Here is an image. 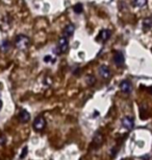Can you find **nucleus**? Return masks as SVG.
I'll return each mask as SVG.
<instances>
[{
	"mask_svg": "<svg viewBox=\"0 0 152 160\" xmlns=\"http://www.w3.org/2000/svg\"><path fill=\"white\" fill-rule=\"evenodd\" d=\"M111 35H112V32L109 31V29H102L100 32H99V39L101 40V42H106L107 40L109 39V37H111Z\"/></svg>",
	"mask_w": 152,
	"mask_h": 160,
	"instance_id": "10",
	"label": "nucleus"
},
{
	"mask_svg": "<svg viewBox=\"0 0 152 160\" xmlns=\"http://www.w3.org/2000/svg\"><path fill=\"white\" fill-rule=\"evenodd\" d=\"M113 59H114V63L118 66V67H121V66L124 65L125 58H124V55L121 52V51H116L114 53Z\"/></svg>",
	"mask_w": 152,
	"mask_h": 160,
	"instance_id": "4",
	"label": "nucleus"
},
{
	"mask_svg": "<svg viewBox=\"0 0 152 160\" xmlns=\"http://www.w3.org/2000/svg\"><path fill=\"white\" fill-rule=\"evenodd\" d=\"M148 0H132V3L136 8H144L147 4Z\"/></svg>",
	"mask_w": 152,
	"mask_h": 160,
	"instance_id": "13",
	"label": "nucleus"
},
{
	"mask_svg": "<svg viewBox=\"0 0 152 160\" xmlns=\"http://www.w3.org/2000/svg\"><path fill=\"white\" fill-rule=\"evenodd\" d=\"M29 44H30V39L25 35H19L15 40V45L20 50H25L26 48H28Z\"/></svg>",
	"mask_w": 152,
	"mask_h": 160,
	"instance_id": "1",
	"label": "nucleus"
},
{
	"mask_svg": "<svg viewBox=\"0 0 152 160\" xmlns=\"http://www.w3.org/2000/svg\"><path fill=\"white\" fill-rule=\"evenodd\" d=\"M86 82H88L89 85H92V84H93V83L95 82L94 77H92V75H90V77H89V78H86Z\"/></svg>",
	"mask_w": 152,
	"mask_h": 160,
	"instance_id": "18",
	"label": "nucleus"
},
{
	"mask_svg": "<svg viewBox=\"0 0 152 160\" xmlns=\"http://www.w3.org/2000/svg\"><path fill=\"white\" fill-rule=\"evenodd\" d=\"M74 32H75V25L72 23H70V24H68V25L65 26L64 31H62V36L68 39V38L72 37Z\"/></svg>",
	"mask_w": 152,
	"mask_h": 160,
	"instance_id": "6",
	"label": "nucleus"
},
{
	"mask_svg": "<svg viewBox=\"0 0 152 160\" xmlns=\"http://www.w3.org/2000/svg\"><path fill=\"white\" fill-rule=\"evenodd\" d=\"M46 127V119L44 116L39 115L38 117H35V122H34V129L37 132H41L43 131L44 128Z\"/></svg>",
	"mask_w": 152,
	"mask_h": 160,
	"instance_id": "3",
	"label": "nucleus"
},
{
	"mask_svg": "<svg viewBox=\"0 0 152 160\" xmlns=\"http://www.w3.org/2000/svg\"><path fill=\"white\" fill-rule=\"evenodd\" d=\"M152 28V18L151 17H148V18H145L143 20V29L145 32L147 31H150Z\"/></svg>",
	"mask_w": 152,
	"mask_h": 160,
	"instance_id": "11",
	"label": "nucleus"
},
{
	"mask_svg": "<svg viewBox=\"0 0 152 160\" xmlns=\"http://www.w3.org/2000/svg\"><path fill=\"white\" fill-rule=\"evenodd\" d=\"M0 49L2 51H7L10 49V42L8 41H4L3 43L1 44V46H0Z\"/></svg>",
	"mask_w": 152,
	"mask_h": 160,
	"instance_id": "15",
	"label": "nucleus"
},
{
	"mask_svg": "<svg viewBox=\"0 0 152 160\" xmlns=\"http://www.w3.org/2000/svg\"><path fill=\"white\" fill-rule=\"evenodd\" d=\"M68 49H69V42H68V39L65 37L59 38V40L58 42V46H56V49H55L58 55L67 52Z\"/></svg>",
	"mask_w": 152,
	"mask_h": 160,
	"instance_id": "2",
	"label": "nucleus"
},
{
	"mask_svg": "<svg viewBox=\"0 0 152 160\" xmlns=\"http://www.w3.org/2000/svg\"><path fill=\"white\" fill-rule=\"evenodd\" d=\"M2 105H3V102H2V101L0 99V110H1V108H2Z\"/></svg>",
	"mask_w": 152,
	"mask_h": 160,
	"instance_id": "19",
	"label": "nucleus"
},
{
	"mask_svg": "<svg viewBox=\"0 0 152 160\" xmlns=\"http://www.w3.org/2000/svg\"><path fill=\"white\" fill-rule=\"evenodd\" d=\"M73 11L75 12L76 14H81L83 12V5L81 3H76L73 7Z\"/></svg>",
	"mask_w": 152,
	"mask_h": 160,
	"instance_id": "14",
	"label": "nucleus"
},
{
	"mask_svg": "<svg viewBox=\"0 0 152 160\" xmlns=\"http://www.w3.org/2000/svg\"><path fill=\"white\" fill-rule=\"evenodd\" d=\"M98 72H99V75L103 80H107V78H109V77H111V70H109V68L106 65L100 66L99 69H98Z\"/></svg>",
	"mask_w": 152,
	"mask_h": 160,
	"instance_id": "7",
	"label": "nucleus"
},
{
	"mask_svg": "<svg viewBox=\"0 0 152 160\" xmlns=\"http://www.w3.org/2000/svg\"><path fill=\"white\" fill-rule=\"evenodd\" d=\"M121 122H122V126L127 130H131L133 127H135V120L130 116H125L124 118L122 119Z\"/></svg>",
	"mask_w": 152,
	"mask_h": 160,
	"instance_id": "8",
	"label": "nucleus"
},
{
	"mask_svg": "<svg viewBox=\"0 0 152 160\" xmlns=\"http://www.w3.org/2000/svg\"><path fill=\"white\" fill-rule=\"evenodd\" d=\"M27 151H28V148H27V147H25L24 149H23L22 154H21V156H20V158H21V159H23L26 155H27Z\"/></svg>",
	"mask_w": 152,
	"mask_h": 160,
	"instance_id": "17",
	"label": "nucleus"
},
{
	"mask_svg": "<svg viewBox=\"0 0 152 160\" xmlns=\"http://www.w3.org/2000/svg\"><path fill=\"white\" fill-rule=\"evenodd\" d=\"M93 140H94V142H95V144H96L97 147H100L101 143H102V141H103L102 134H101L100 132H96V133H95V135H94Z\"/></svg>",
	"mask_w": 152,
	"mask_h": 160,
	"instance_id": "12",
	"label": "nucleus"
},
{
	"mask_svg": "<svg viewBox=\"0 0 152 160\" xmlns=\"http://www.w3.org/2000/svg\"><path fill=\"white\" fill-rule=\"evenodd\" d=\"M18 118L22 123H26L29 122V119H30V114H29L26 110H22L21 112L19 113V116H18Z\"/></svg>",
	"mask_w": 152,
	"mask_h": 160,
	"instance_id": "9",
	"label": "nucleus"
},
{
	"mask_svg": "<svg viewBox=\"0 0 152 160\" xmlns=\"http://www.w3.org/2000/svg\"><path fill=\"white\" fill-rule=\"evenodd\" d=\"M120 89L122 92L126 93V94H128V93H130L132 91V84L130 81L128 80H124L122 81V82L120 83Z\"/></svg>",
	"mask_w": 152,
	"mask_h": 160,
	"instance_id": "5",
	"label": "nucleus"
},
{
	"mask_svg": "<svg viewBox=\"0 0 152 160\" xmlns=\"http://www.w3.org/2000/svg\"><path fill=\"white\" fill-rule=\"evenodd\" d=\"M7 143V137L4 134H0V146H4Z\"/></svg>",
	"mask_w": 152,
	"mask_h": 160,
	"instance_id": "16",
	"label": "nucleus"
}]
</instances>
